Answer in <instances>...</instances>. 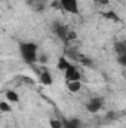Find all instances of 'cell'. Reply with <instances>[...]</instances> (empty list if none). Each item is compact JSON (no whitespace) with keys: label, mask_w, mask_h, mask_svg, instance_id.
<instances>
[{"label":"cell","mask_w":126,"mask_h":128,"mask_svg":"<svg viewBox=\"0 0 126 128\" xmlns=\"http://www.w3.org/2000/svg\"><path fill=\"white\" fill-rule=\"evenodd\" d=\"M19 55L24 63L34 64L36 61H39V46L34 42H21L19 43Z\"/></svg>","instance_id":"obj_1"},{"label":"cell","mask_w":126,"mask_h":128,"mask_svg":"<svg viewBox=\"0 0 126 128\" xmlns=\"http://www.w3.org/2000/svg\"><path fill=\"white\" fill-rule=\"evenodd\" d=\"M52 30H54V33L63 40V42H67L73 34L70 33V30L64 26V24H61V22H58V21H55L54 24H52Z\"/></svg>","instance_id":"obj_2"},{"label":"cell","mask_w":126,"mask_h":128,"mask_svg":"<svg viewBox=\"0 0 126 128\" xmlns=\"http://www.w3.org/2000/svg\"><path fill=\"white\" fill-rule=\"evenodd\" d=\"M60 4L68 14H73V15L79 14V0H60Z\"/></svg>","instance_id":"obj_3"},{"label":"cell","mask_w":126,"mask_h":128,"mask_svg":"<svg viewBox=\"0 0 126 128\" xmlns=\"http://www.w3.org/2000/svg\"><path fill=\"white\" fill-rule=\"evenodd\" d=\"M102 106H104V100H102L101 97H92V98H89V101L86 103V109H88V112H91V113L99 112V110L102 109Z\"/></svg>","instance_id":"obj_4"},{"label":"cell","mask_w":126,"mask_h":128,"mask_svg":"<svg viewBox=\"0 0 126 128\" xmlns=\"http://www.w3.org/2000/svg\"><path fill=\"white\" fill-rule=\"evenodd\" d=\"M64 76H65V80L67 82H74V80H80V72L77 70L76 66H70L65 72H64Z\"/></svg>","instance_id":"obj_5"},{"label":"cell","mask_w":126,"mask_h":128,"mask_svg":"<svg viewBox=\"0 0 126 128\" xmlns=\"http://www.w3.org/2000/svg\"><path fill=\"white\" fill-rule=\"evenodd\" d=\"M64 128H82V121L77 118H68V119H63Z\"/></svg>","instance_id":"obj_6"},{"label":"cell","mask_w":126,"mask_h":128,"mask_svg":"<svg viewBox=\"0 0 126 128\" xmlns=\"http://www.w3.org/2000/svg\"><path fill=\"white\" fill-rule=\"evenodd\" d=\"M40 82L45 85V86H51L52 84H54V78H52V73L51 72H43L42 74H40Z\"/></svg>","instance_id":"obj_7"},{"label":"cell","mask_w":126,"mask_h":128,"mask_svg":"<svg viewBox=\"0 0 126 128\" xmlns=\"http://www.w3.org/2000/svg\"><path fill=\"white\" fill-rule=\"evenodd\" d=\"M82 88V82L80 80H74V82H67V90L70 92H79Z\"/></svg>","instance_id":"obj_8"},{"label":"cell","mask_w":126,"mask_h":128,"mask_svg":"<svg viewBox=\"0 0 126 128\" xmlns=\"http://www.w3.org/2000/svg\"><path fill=\"white\" fill-rule=\"evenodd\" d=\"M114 51H116V55L126 54V42H123V40H117V42L114 43Z\"/></svg>","instance_id":"obj_9"},{"label":"cell","mask_w":126,"mask_h":128,"mask_svg":"<svg viewBox=\"0 0 126 128\" xmlns=\"http://www.w3.org/2000/svg\"><path fill=\"white\" fill-rule=\"evenodd\" d=\"M4 97H6V100L10 101V103H18V101H19V96H18L15 91H12V90L6 91V92H4Z\"/></svg>","instance_id":"obj_10"},{"label":"cell","mask_w":126,"mask_h":128,"mask_svg":"<svg viewBox=\"0 0 126 128\" xmlns=\"http://www.w3.org/2000/svg\"><path fill=\"white\" fill-rule=\"evenodd\" d=\"M57 66H58V68H60V70L65 72V70H67V68L71 66V61H68L65 57H61V58L58 60V64H57Z\"/></svg>","instance_id":"obj_11"},{"label":"cell","mask_w":126,"mask_h":128,"mask_svg":"<svg viewBox=\"0 0 126 128\" xmlns=\"http://www.w3.org/2000/svg\"><path fill=\"white\" fill-rule=\"evenodd\" d=\"M30 3L34 6L36 10H42L45 8V4H46V0H30Z\"/></svg>","instance_id":"obj_12"},{"label":"cell","mask_w":126,"mask_h":128,"mask_svg":"<svg viewBox=\"0 0 126 128\" xmlns=\"http://www.w3.org/2000/svg\"><path fill=\"white\" fill-rule=\"evenodd\" d=\"M49 125H51V128H64V122L63 119H51Z\"/></svg>","instance_id":"obj_13"},{"label":"cell","mask_w":126,"mask_h":128,"mask_svg":"<svg viewBox=\"0 0 126 128\" xmlns=\"http://www.w3.org/2000/svg\"><path fill=\"white\" fill-rule=\"evenodd\" d=\"M117 61H119L120 66L126 67V54H120V55H117Z\"/></svg>","instance_id":"obj_14"},{"label":"cell","mask_w":126,"mask_h":128,"mask_svg":"<svg viewBox=\"0 0 126 128\" xmlns=\"http://www.w3.org/2000/svg\"><path fill=\"white\" fill-rule=\"evenodd\" d=\"M0 110H1V112H10V106H9L6 101H1V103H0Z\"/></svg>","instance_id":"obj_15"},{"label":"cell","mask_w":126,"mask_h":128,"mask_svg":"<svg viewBox=\"0 0 126 128\" xmlns=\"http://www.w3.org/2000/svg\"><path fill=\"white\" fill-rule=\"evenodd\" d=\"M92 2H98V3H104V4H107V3H108V0H92Z\"/></svg>","instance_id":"obj_16"}]
</instances>
